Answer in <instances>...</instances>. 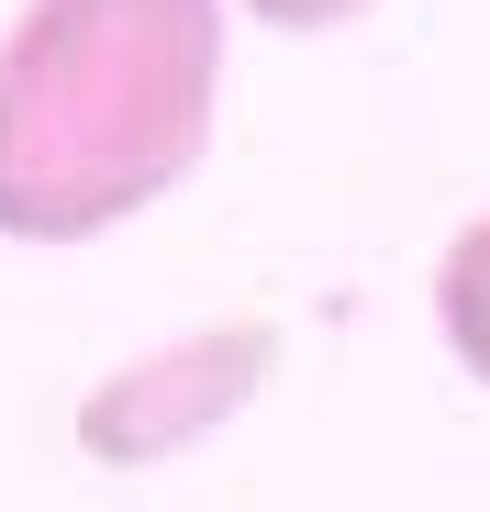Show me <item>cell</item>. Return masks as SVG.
Instances as JSON below:
<instances>
[{
    "instance_id": "cell-1",
    "label": "cell",
    "mask_w": 490,
    "mask_h": 512,
    "mask_svg": "<svg viewBox=\"0 0 490 512\" xmlns=\"http://www.w3.org/2000/svg\"><path fill=\"white\" fill-rule=\"evenodd\" d=\"M223 0H23L0 34V234L90 245L212 145Z\"/></svg>"
},
{
    "instance_id": "cell-2",
    "label": "cell",
    "mask_w": 490,
    "mask_h": 512,
    "mask_svg": "<svg viewBox=\"0 0 490 512\" xmlns=\"http://www.w3.org/2000/svg\"><path fill=\"white\" fill-rule=\"evenodd\" d=\"M290 368V334L268 312H223L179 346H145L123 368H101L78 390V457L90 468H168L190 446H212L234 412H257Z\"/></svg>"
},
{
    "instance_id": "cell-3",
    "label": "cell",
    "mask_w": 490,
    "mask_h": 512,
    "mask_svg": "<svg viewBox=\"0 0 490 512\" xmlns=\"http://www.w3.org/2000/svg\"><path fill=\"white\" fill-rule=\"evenodd\" d=\"M435 323H446V357L490 390V212H468L457 245L435 256Z\"/></svg>"
},
{
    "instance_id": "cell-4",
    "label": "cell",
    "mask_w": 490,
    "mask_h": 512,
    "mask_svg": "<svg viewBox=\"0 0 490 512\" xmlns=\"http://www.w3.org/2000/svg\"><path fill=\"white\" fill-rule=\"evenodd\" d=\"M268 34H346V23H368L379 0H245Z\"/></svg>"
}]
</instances>
